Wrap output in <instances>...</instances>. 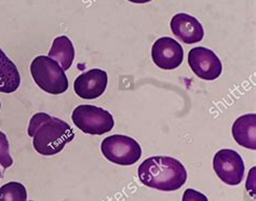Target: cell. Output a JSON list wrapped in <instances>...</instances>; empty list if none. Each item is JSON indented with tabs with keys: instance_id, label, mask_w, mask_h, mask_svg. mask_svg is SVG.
Masks as SVG:
<instances>
[{
	"instance_id": "6da1fadb",
	"label": "cell",
	"mask_w": 256,
	"mask_h": 201,
	"mask_svg": "<svg viewBox=\"0 0 256 201\" xmlns=\"http://www.w3.org/2000/svg\"><path fill=\"white\" fill-rule=\"evenodd\" d=\"M28 136L32 138L35 150L44 156H52L63 150L75 138L72 126L46 112L35 114L28 126Z\"/></svg>"
},
{
	"instance_id": "7a4b0ae2",
	"label": "cell",
	"mask_w": 256,
	"mask_h": 201,
	"mask_svg": "<svg viewBox=\"0 0 256 201\" xmlns=\"http://www.w3.org/2000/svg\"><path fill=\"white\" fill-rule=\"evenodd\" d=\"M145 186L162 192H174L186 183L187 171L178 159L168 156L147 158L138 170Z\"/></svg>"
},
{
	"instance_id": "3957f363",
	"label": "cell",
	"mask_w": 256,
	"mask_h": 201,
	"mask_svg": "<svg viewBox=\"0 0 256 201\" xmlns=\"http://www.w3.org/2000/svg\"><path fill=\"white\" fill-rule=\"evenodd\" d=\"M30 74L36 84L50 94H62L68 89V79L54 60L39 56L30 64Z\"/></svg>"
},
{
	"instance_id": "277c9868",
	"label": "cell",
	"mask_w": 256,
	"mask_h": 201,
	"mask_svg": "<svg viewBox=\"0 0 256 201\" xmlns=\"http://www.w3.org/2000/svg\"><path fill=\"white\" fill-rule=\"evenodd\" d=\"M72 119L79 130L91 136H103L112 130L114 122L110 112L94 105H79Z\"/></svg>"
},
{
	"instance_id": "5b68a950",
	"label": "cell",
	"mask_w": 256,
	"mask_h": 201,
	"mask_svg": "<svg viewBox=\"0 0 256 201\" xmlns=\"http://www.w3.org/2000/svg\"><path fill=\"white\" fill-rule=\"evenodd\" d=\"M100 150L108 162L119 166H132L142 157V148L136 140L121 134L104 138Z\"/></svg>"
},
{
	"instance_id": "8992f818",
	"label": "cell",
	"mask_w": 256,
	"mask_h": 201,
	"mask_svg": "<svg viewBox=\"0 0 256 201\" xmlns=\"http://www.w3.org/2000/svg\"><path fill=\"white\" fill-rule=\"evenodd\" d=\"M214 171L222 182L236 186L244 176V162L239 154L232 150H220L213 158Z\"/></svg>"
},
{
	"instance_id": "52a82bcc",
	"label": "cell",
	"mask_w": 256,
	"mask_h": 201,
	"mask_svg": "<svg viewBox=\"0 0 256 201\" xmlns=\"http://www.w3.org/2000/svg\"><path fill=\"white\" fill-rule=\"evenodd\" d=\"M188 64L192 72L204 80L218 79L223 70L220 58L212 50L204 46H196L190 51Z\"/></svg>"
},
{
	"instance_id": "ba28073f",
	"label": "cell",
	"mask_w": 256,
	"mask_h": 201,
	"mask_svg": "<svg viewBox=\"0 0 256 201\" xmlns=\"http://www.w3.org/2000/svg\"><path fill=\"white\" fill-rule=\"evenodd\" d=\"M152 58L159 68L171 70L183 63L184 50L173 38L161 37L152 44Z\"/></svg>"
},
{
	"instance_id": "9c48e42d",
	"label": "cell",
	"mask_w": 256,
	"mask_h": 201,
	"mask_svg": "<svg viewBox=\"0 0 256 201\" xmlns=\"http://www.w3.org/2000/svg\"><path fill=\"white\" fill-rule=\"evenodd\" d=\"M108 82L107 72L94 68L79 75L74 82L76 94L84 100H96L105 92Z\"/></svg>"
},
{
	"instance_id": "30bf717a",
	"label": "cell",
	"mask_w": 256,
	"mask_h": 201,
	"mask_svg": "<svg viewBox=\"0 0 256 201\" xmlns=\"http://www.w3.org/2000/svg\"><path fill=\"white\" fill-rule=\"evenodd\" d=\"M171 30L187 44H197L204 39V30L196 18L186 13H178L171 20Z\"/></svg>"
},
{
	"instance_id": "8fae6325",
	"label": "cell",
	"mask_w": 256,
	"mask_h": 201,
	"mask_svg": "<svg viewBox=\"0 0 256 201\" xmlns=\"http://www.w3.org/2000/svg\"><path fill=\"white\" fill-rule=\"evenodd\" d=\"M232 136L239 145L248 150H256V115L246 114L239 117L232 126Z\"/></svg>"
},
{
	"instance_id": "7c38bea8",
	"label": "cell",
	"mask_w": 256,
	"mask_h": 201,
	"mask_svg": "<svg viewBox=\"0 0 256 201\" xmlns=\"http://www.w3.org/2000/svg\"><path fill=\"white\" fill-rule=\"evenodd\" d=\"M21 84L18 67L0 48V92H16Z\"/></svg>"
},
{
	"instance_id": "4fadbf2b",
	"label": "cell",
	"mask_w": 256,
	"mask_h": 201,
	"mask_svg": "<svg viewBox=\"0 0 256 201\" xmlns=\"http://www.w3.org/2000/svg\"><path fill=\"white\" fill-rule=\"evenodd\" d=\"M49 58L54 60L63 70H68L75 58V49L72 40L66 36H60L53 40Z\"/></svg>"
},
{
	"instance_id": "5bb4252c",
	"label": "cell",
	"mask_w": 256,
	"mask_h": 201,
	"mask_svg": "<svg viewBox=\"0 0 256 201\" xmlns=\"http://www.w3.org/2000/svg\"><path fill=\"white\" fill-rule=\"evenodd\" d=\"M26 187L18 182H9L0 187V201H26Z\"/></svg>"
},
{
	"instance_id": "9a60e30c",
	"label": "cell",
	"mask_w": 256,
	"mask_h": 201,
	"mask_svg": "<svg viewBox=\"0 0 256 201\" xmlns=\"http://www.w3.org/2000/svg\"><path fill=\"white\" fill-rule=\"evenodd\" d=\"M0 164L4 169H8L9 166L13 164V159L10 156L8 138H6V136L2 131H0Z\"/></svg>"
},
{
	"instance_id": "2e32d148",
	"label": "cell",
	"mask_w": 256,
	"mask_h": 201,
	"mask_svg": "<svg viewBox=\"0 0 256 201\" xmlns=\"http://www.w3.org/2000/svg\"><path fill=\"white\" fill-rule=\"evenodd\" d=\"M183 201H208V197L198 190L188 188L183 195Z\"/></svg>"
},
{
	"instance_id": "e0dca14e",
	"label": "cell",
	"mask_w": 256,
	"mask_h": 201,
	"mask_svg": "<svg viewBox=\"0 0 256 201\" xmlns=\"http://www.w3.org/2000/svg\"><path fill=\"white\" fill-rule=\"evenodd\" d=\"M128 2H133V4H147V2H152V0H128Z\"/></svg>"
},
{
	"instance_id": "ac0fdd59",
	"label": "cell",
	"mask_w": 256,
	"mask_h": 201,
	"mask_svg": "<svg viewBox=\"0 0 256 201\" xmlns=\"http://www.w3.org/2000/svg\"><path fill=\"white\" fill-rule=\"evenodd\" d=\"M0 108H2V103H0Z\"/></svg>"
},
{
	"instance_id": "d6986e66",
	"label": "cell",
	"mask_w": 256,
	"mask_h": 201,
	"mask_svg": "<svg viewBox=\"0 0 256 201\" xmlns=\"http://www.w3.org/2000/svg\"><path fill=\"white\" fill-rule=\"evenodd\" d=\"M0 176H2V172H0Z\"/></svg>"
}]
</instances>
